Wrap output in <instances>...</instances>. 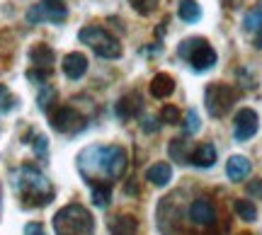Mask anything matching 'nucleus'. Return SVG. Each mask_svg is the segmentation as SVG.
<instances>
[{"label": "nucleus", "mask_w": 262, "mask_h": 235, "mask_svg": "<svg viewBox=\"0 0 262 235\" xmlns=\"http://www.w3.org/2000/svg\"><path fill=\"white\" fill-rule=\"evenodd\" d=\"M44 5H51V8H61V5H66L63 0H41Z\"/></svg>", "instance_id": "33"}, {"label": "nucleus", "mask_w": 262, "mask_h": 235, "mask_svg": "<svg viewBox=\"0 0 262 235\" xmlns=\"http://www.w3.org/2000/svg\"><path fill=\"white\" fill-rule=\"evenodd\" d=\"M29 138L32 141H27L32 148H34V153H37V158H41V160H47V153H49V141H47V136L44 133H29Z\"/></svg>", "instance_id": "23"}, {"label": "nucleus", "mask_w": 262, "mask_h": 235, "mask_svg": "<svg viewBox=\"0 0 262 235\" xmlns=\"http://www.w3.org/2000/svg\"><path fill=\"white\" fill-rule=\"evenodd\" d=\"M178 56L185 58L194 73H206L216 66V49L204 37H189L182 39L178 46Z\"/></svg>", "instance_id": "4"}, {"label": "nucleus", "mask_w": 262, "mask_h": 235, "mask_svg": "<svg viewBox=\"0 0 262 235\" xmlns=\"http://www.w3.org/2000/svg\"><path fill=\"white\" fill-rule=\"evenodd\" d=\"M243 27L248 29V32H257V29L262 27V8H255V10H250V12L245 15Z\"/></svg>", "instance_id": "25"}, {"label": "nucleus", "mask_w": 262, "mask_h": 235, "mask_svg": "<svg viewBox=\"0 0 262 235\" xmlns=\"http://www.w3.org/2000/svg\"><path fill=\"white\" fill-rule=\"evenodd\" d=\"M146 179H148L153 187H168L170 179H172V168L168 162H156L146 170Z\"/></svg>", "instance_id": "17"}, {"label": "nucleus", "mask_w": 262, "mask_h": 235, "mask_svg": "<svg viewBox=\"0 0 262 235\" xmlns=\"http://www.w3.org/2000/svg\"><path fill=\"white\" fill-rule=\"evenodd\" d=\"M12 187L25 208H41L54 201V187L49 177L34 165H22L12 172Z\"/></svg>", "instance_id": "2"}, {"label": "nucleus", "mask_w": 262, "mask_h": 235, "mask_svg": "<svg viewBox=\"0 0 262 235\" xmlns=\"http://www.w3.org/2000/svg\"><path fill=\"white\" fill-rule=\"evenodd\" d=\"M51 78V70H39V68H29L27 70V80L39 85H47V80Z\"/></svg>", "instance_id": "29"}, {"label": "nucleus", "mask_w": 262, "mask_h": 235, "mask_svg": "<svg viewBox=\"0 0 262 235\" xmlns=\"http://www.w3.org/2000/svg\"><path fill=\"white\" fill-rule=\"evenodd\" d=\"M175 92V80L168 73H156L153 80H150V95L156 100H168L170 95Z\"/></svg>", "instance_id": "14"}, {"label": "nucleus", "mask_w": 262, "mask_h": 235, "mask_svg": "<svg viewBox=\"0 0 262 235\" xmlns=\"http://www.w3.org/2000/svg\"><path fill=\"white\" fill-rule=\"evenodd\" d=\"M56 235H95V218L83 204H68L54 216Z\"/></svg>", "instance_id": "3"}, {"label": "nucleus", "mask_w": 262, "mask_h": 235, "mask_svg": "<svg viewBox=\"0 0 262 235\" xmlns=\"http://www.w3.org/2000/svg\"><path fill=\"white\" fill-rule=\"evenodd\" d=\"M243 235H250V233H243Z\"/></svg>", "instance_id": "37"}, {"label": "nucleus", "mask_w": 262, "mask_h": 235, "mask_svg": "<svg viewBox=\"0 0 262 235\" xmlns=\"http://www.w3.org/2000/svg\"><path fill=\"white\" fill-rule=\"evenodd\" d=\"M255 46L262 49V27L257 29V34H255Z\"/></svg>", "instance_id": "34"}, {"label": "nucleus", "mask_w": 262, "mask_h": 235, "mask_svg": "<svg viewBox=\"0 0 262 235\" xmlns=\"http://www.w3.org/2000/svg\"><path fill=\"white\" fill-rule=\"evenodd\" d=\"M56 100V90L51 87V85H44V90L37 95V102H39V109H44V112H51V104Z\"/></svg>", "instance_id": "24"}, {"label": "nucleus", "mask_w": 262, "mask_h": 235, "mask_svg": "<svg viewBox=\"0 0 262 235\" xmlns=\"http://www.w3.org/2000/svg\"><path fill=\"white\" fill-rule=\"evenodd\" d=\"M168 153L172 160H178V162H189V141H185V136H180V138H172L168 146Z\"/></svg>", "instance_id": "20"}, {"label": "nucleus", "mask_w": 262, "mask_h": 235, "mask_svg": "<svg viewBox=\"0 0 262 235\" xmlns=\"http://www.w3.org/2000/svg\"><path fill=\"white\" fill-rule=\"evenodd\" d=\"M78 39L83 41L85 46L93 49L100 58H110V61H114V58L122 56V44H119V39L114 37V34H110L104 27L88 25V27H83L80 32H78Z\"/></svg>", "instance_id": "5"}, {"label": "nucleus", "mask_w": 262, "mask_h": 235, "mask_svg": "<svg viewBox=\"0 0 262 235\" xmlns=\"http://www.w3.org/2000/svg\"><path fill=\"white\" fill-rule=\"evenodd\" d=\"M90 192H93V204L97 208L110 206V201H112V184H93Z\"/></svg>", "instance_id": "21"}, {"label": "nucleus", "mask_w": 262, "mask_h": 235, "mask_svg": "<svg viewBox=\"0 0 262 235\" xmlns=\"http://www.w3.org/2000/svg\"><path fill=\"white\" fill-rule=\"evenodd\" d=\"M25 235H47V230H44V226H41V223L32 221V223H27V226H25Z\"/></svg>", "instance_id": "32"}, {"label": "nucleus", "mask_w": 262, "mask_h": 235, "mask_svg": "<svg viewBox=\"0 0 262 235\" xmlns=\"http://www.w3.org/2000/svg\"><path fill=\"white\" fill-rule=\"evenodd\" d=\"M199 126H202V122H199V114H196L194 109H189L187 119L182 122V133H185V136H194V133L199 131Z\"/></svg>", "instance_id": "26"}, {"label": "nucleus", "mask_w": 262, "mask_h": 235, "mask_svg": "<svg viewBox=\"0 0 262 235\" xmlns=\"http://www.w3.org/2000/svg\"><path fill=\"white\" fill-rule=\"evenodd\" d=\"M141 129H143V131L146 133H156L160 129V122L158 119H156V116H141Z\"/></svg>", "instance_id": "30"}, {"label": "nucleus", "mask_w": 262, "mask_h": 235, "mask_svg": "<svg viewBox=\"0 0 262 235\" xmlns=\"http://www.w3.org/2000/svg\"><path fill=\"white\" fill-rule=\"evenodd\" d=\"M110 233L112 235H136L139 233V223H136V218L134 216H114L110 221Z\"/></svg>", "instance_id": "18"}, {"label": "nucleus", "mask_w": 262, "mask_h": 235, "mask_svg": "<svg viewBox=\"0 0 262 235\" xmlns=\"http://www.w3.org/2000/svg\"><path fill=\"white\" fill-rule=\"evenodd\" d=\"M178 15L182 22H187V25H194L202 19V8H199V3L196 0H180V8H178Z\"/></svg>", "instance_id": "19"}, {"label": "nucleus", "mask_w": 262, "mask_h": 235, "mask_svg": "<svg viewBox=\"0 0 262 235\" xmlns=\"http://www.w3.org/2000/svg\"><path fill=\"white\" fill-rule=\"evenodd\" d=\"M182 122V112L172 104H165L163 112H160V124H180Z\"/></svg>", "instance_id": "27"}, {"label": "nucleus", "mask_w": 262, "mask_h": 235, "mask_svg": "<svg viewBox=\"0 0 262 235\" xmlns=\"http://www.w3.org/2000/svg\"><path fill=\"white\" fill-rule=\"evenodd\" d=\"M189 162L194 165V168H211L216 162V146L214 143H202V146H196L192 155H189Z\"/></svg>", "instance_id": "16"}, {"label": "nucleus", "mask_w": 262, "mask_h": 235, "mask_svg": "<svg viewBox=\"0 0 262 235\" xmlns=\"http://www.w3.org/2000/svg\"><path fill=\"white\" fill-rule=\"evenodd\" d=\"M235 100H238V92L226 83H211L204 92L206 112L211 114V116H216V119H219V116H226V114L231 112Z\"/></svg>", "instance_id": "6"}, {"label": "nucleus", "mask_w": 262, "mask_h": 235, "mask_svg": "<svg viewBox=\"0 0 262 235\" xmlns=\"http://www.w3.org/2000/svg\"><path fill=\"white\" fill-rule=\"evenodd\" d=\"M224 5L226 8H238V5H241V0H224Z\"/></svg>", "instance_id": "35"}, {"label": "nucleus", "mask_w": 262, "mask_h": 235, "mask_svg": "<svg viewBox=\"0 0 262 235\" xmlns=\"http://www.w3.org/2000/svg\"><path fill=\"white\" fill-rule=\"evenodd\" d=\"M245 192H248V197L262 199V179H250V182L245 184Z\"/></svg>", "instance_id": "31"}, {"label": "nucleus", "mask_w": 262, "mask_h": 235, "mask_svg": "<svg viewBox=\"0 0 262 235\" xmlns=\"http://www.w3.org/2000/svg\"><path fill=\"white\" fill-rule=\"evenodd\" d=\"M49 122L58 133H78L85 129V119L73 107H54L49 112Z\"/></svg>", "instance_id": "7"}, {"label": "nucleus", "mask_w": 262, "mask_h": 235, "mask_svg": "<svg viewBox=\"0 0 262 235\" xmlns=\"http://www.w3.org/2000/svg\"><path fill=\"white\" fill-rule=\"evenodd\" d=\"M233 208H235V214H238V218H243V221H255L257 218V208H255V204L250 201V199H238L233 204Z\"/></svg>", "instance_id": "22"}, {"label": "nucleus", "mask_w": 262, "mask_h": 235, "mask_svg": "<svg viewBox=\"0 0 262 235\" xmlns=\"http://www.w3.org/2000/svg\"><path fill=\"white\" fill-rule=\"evenodd\" d=\"M189 221L199 228H214L216 221H219L214 201L206 197H196L194 201L189 204Z\"/></svg>", "instance_id": "8"}, {"label": "nucleus", "mask_w": 262, "mask_h": 235, "mask_svg": "<svg viewBox=\"0 0 262 235\" xmlns=\"http://www.w3.org/2000/svg\"><path fill=\"white\" fill-rule=\"evenodd\" d=\"M257 129H260V116H257V112H255V109L245 107V109H241V112L235 114V119H233V136H235V141L245 143L248 138H253L255 133H257Z\"/></svg>", "instance_id": "9"}, {"label": "nucleus", "mask_w": 262, "mask_h": 235, "mask_svg": "<svg viewBox=\"0 0 262 235\" xmlns=\"http://www.w3.org/2000/svg\"><path fill=\"white\" fill-rule=\"evenodd\" d=\"M250 170H253V165H250V160L245 158V155H233V158H228V162H226V175H228V179H233V182L245 179L250 175Z\"/></svg>", "instance_id": "15"}, {"label": "nucleus", "mask_w": 262, "mask_h": 235, "mask_svg": "<svg viewBox=\"0 0 262 235\" xmlns=\"http://www.w3.org/2000/svg\"><path fill=\"white\" fill-rule=\"evenodd\" d=\"M63 73H66V78H71V80H80V78L88 73V58H85L80 51L66 54L63 56Z\"/></svg>", "instance_id": "13"}, {"label": "nucleus", "mask_w": 262, "mask_h": 235, "mask_svg": "<svg viewBox=\"0 0 262 235\" xmlns=\"http://www.w3.org/2000/svg\"><path fill=\"white\" fill-rule=\"evenodd\" d=\"M54 58H56V54H54V49L49 44H34L29 49V63H32V68L54 73Z\"/></svg>", "instance_id": "11"}, {"label": "nucleus", "mask_w": 262, "mask_h": 235, "mask_svg": "<svg viewBox=\"0 0 262 235\" xmlns=\"http://www.w3.org/2000/svg\"><path fill=\"white\" fill-rule=\"evenodd\" d=\"M117 116L119 119H134V116H139L141 112H143V97H141L139 92H129L124 95L122 100L117 102Z\"/></svg>", "instance_id": "12"}, {"label": "nucleus", "mask_w": 262, "mask_h": 235, "mask_svg": "<svg viewBox=\"0 0 262 235\" xmlns=\"http://www.w3.org/2000/svg\"><path fill=\"white\" fill-rule=\"evenodd\" d=\"M126 3H129L131 8L139 12V15H150L153 10L158 8L160 0H126Z\"/></svg>", "instance_id": "28"}, {"label": "nucleus", "mask_w": 262, "mask_h": 235, "mask_svg": "<svg viewBox=\"0 0 262 235\" xmlns=\"http://www.w3.org/2000/svg\"><path fill=\"white\" fill-rule=\"evenodd\" d=\"M5 95H8V87H5V85H0V97H5Z\"/></svg>", "instance_id": "36"}, {"label": "nucleus", "mask_w": 262, "mask_h": 235, "mask_svg": "<svg viewBox=\"0 0 262 235\" xmlns=\"http://www.w3.org/2000/svg\"><path fill=\"white\" fill-rule=\"evenodd\" d=\"M129 158L122 146H88L78 153V172L93 184H112L126 172Z\"/></svg>", "instance_id": "1"}, {"label": "nucleus", "mask_w": 262, "mask_h": 235, "mask_svg": "<svg viewBox=\"0 0 262 235\" xmlns=\"http://www.w3.org/2000/svg\"><path fill=\"white\" fill-rule=\"evenodd\" d=\"M68 17V8L61 5V8H51V5H44V3H37L27 10V22L29 25H41V22H51V25H58Z\"/></svg>", "instance_id": "10"}]
</instances>
